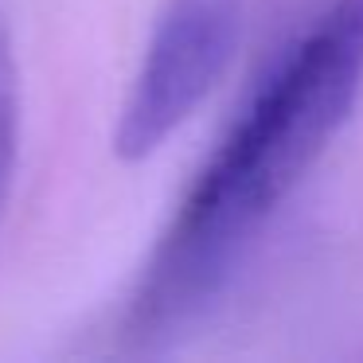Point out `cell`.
I'll return each instance as SVG.
<instances>
[{"instance_id":"1","label":"cell","mask_w":363,"mask_h":363,"mask_svg":"<svg viewBox=\"0 0 363 363\" xmlns=\"http://www.w3.org/2000/svg\"><path fill=\"white\" fill-rule=\"evenodd\" d=\"M359 90L363 0H328L262 59L235 121L176 207L129 297L133 344H168L211 313L266 223L352 118Z\"/></svg>"},{"instance_id":"2","label":"cell","mask_w":363,"mask_h":363,"mask_svg":"<svg viewBox=\"0 0 363 363\" xmlns=\"http://www.w3.org/2000/svg\"><path fill=\"white\" fill-rule=\"evenodd\" d=\"M246 0H168L118 113L113 152L145 160L207 102L242 43Z\"/></svg>"},{"instance_id":"3","label":"cell","mask_w":363,"mask_h":363,"mask_svg":"<svg viewBox=\"0 0 363 363\" xmlns=\"http://www.w3.org/2000/svg\"><path fill=\"white\" fill-rule=\"evenodd\" d=\"M16 149H20V71L9 24L0 16V211H4V196H9L12 168H16Z\"/></svg>"}]
</instances>
